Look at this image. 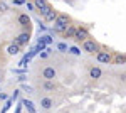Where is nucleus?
Instances as JSON below:
<instances>
[{
	"mask_svg": "<svg viewBox=\"0 0 126 113\" xmlns=\"http://www.w3.org/2000/svg\"><path fill=\"white\" fill-rule=\"evenodd\" d=\"M0 83H2V78H0Z\"/></svg>",
	"mask_w": 126,
	"mask_h": 113,
	"instance_id": "nucleus-27",
	"label": "nucleus"
},
{
	"mask_svg": "<svg viewBox=\"0 0 126 113\" xmlns=\"http://www.w3.org/2000/svg\"><path fill=\"white\" fill-rule=\"evenodd\" d=\"M113 59H114L116 64H123V63H126V56H123V54H116Z\"/></svg>",
	"mask_w": 126,
	"mask_h": 113,
	"instance_id": "nucleus-16",
	"label": "nucleus"
},
{
	"mask_svg": "<svg viewBox=\"0 0 126 113\" xmlns=\"http://www.w3.org/2000/svg\"><path fill=\"white\" fill-rule=\"evenodd\" d=\"M57 49L61 51V52H67V51H69V49H67V44H66V42H59V44H57Z\"/></svg>",
	"mask_w": 126,
	"mask_h": 113,
	"instance_id": "nucleus-17",
	"label": "nucleus"
},
{
	"mask_svg": "<svg viewBox=\"0 0 126 113\" xmlns=\"http://www.w3.org/2000/svg\"><path fill=\"white\" fill-rule=\"evenodd\" d=\"M69 15H64V14H59L57 15V19L54 20V24H56V25H64V27H67L69 25Z\"/></svg>",
	"mask_w": 126,
	"mask_h": 113,
	"instance_id": "nucleus-7",
	"label": "nucleus"
},
{
	"mask_svg": "<svg viewBox=\"0 0 126 113\" xmlns=\"http://www.w3.org/2000/svg\"><path fill=\"white\" fill-rule=\"evenodd\" d=\"M27 9L29 10H35V5H34V3H27Z\"/></svg>",
	"mask_w": 126,
	"mask_h": 113,
	"instance_id": "nucleus-23",
	"label": "nucleus"
},
{
	"mask_svg": "<svg viewBox=\"0 0 126 113\" xmlns=\"http://www.w3.org/2000/svg\"><path fill=\"white\" fill-rule=\"evenodd\" d=\"M25 79H27V76H25V74H22V76H20V78H19V81H20V83H24Z\"/></svg>",
	"mask_w": 126,
	"mask_h": 113,
	"instance_id": "nucleus-25",
	"label": "nucleus"
},
{
	"mask_svg": "<svg viewBox=\"0 0 126 113\" xmlns=\"http://www.w3.org/2000/svg\"><path fill=\"white\" fill-rule=\"evenodd\" d=\"M42 88H44L46 91H54V90H56V83H54L52 79H46L44 85H42Z\"/></svg>",
	"mask_w": 126,
	"mask_h": 113,
	"instance_id": "nucleus-11",
	"label": "nucleus"
},
{
	"mask_svg": "<svg viewBox=\"0 0 126 113\" xmlns=\"http://www.w3.org/2000/svg\"><path fill=\"white\" fill-rule=\"evenodd\" d=\"M0 100H9V96L5 93H0Z\"/></svg>",
	"mask_w": 126,
	"mask_h": 113,
	"instance_id": "nucleus-24",
	"label": "nucleus"
},
{
	"mask_svg": "<svg viewBox=\"0 0 126 113\" xmlns=\"http://www.w3.org/2000/svg\"><path fill=\"white\" fill-rule=\"evenodd\" d=\"M56 76H57V73H56V69L52 66H46L44 69H42V78L44 79H56Z\"/></svg>",
	"mask_w": 126,
	"mask_h": 113,
	"instance_id": "nucleus-5",
	"label": "nucleus"
},
{
	"mask_svg": "<svg viewBox=\"0 0 126 113\" xmlns=\"http://www.w3.org/2000/svg\"><path fill=\"white\" fill-rule=\"evenodd\" d=\"M69 52H72V54L79 56V54H81V49H79V47H76V46H72L71 49H69Z\"/></svg>",
	"mask_w": 126,
	"mask_h": 113,
	"instance_id": "nucleus-20",
	"label": "nucleus"
},
{
	"mask_svg": "<svg viewBox=\"0 0 126 113\" xmlns=\"http://www.w3.org/2000/svg\"><path fill=\"white\" fill-rule=\"evenodd\" d=\"M29 41H30L29 32H22L19 37H15V39H14V44H17V46L20 47V46H25V44H27Z\"/></svg>",
	"mask_w": 126,
	"mask_h": 113,
	"instance_id": "nucleus-6",
	"label": "nucleus"
},
{
	"mask_svg": "<svg viewBox=\"0 0 126 113\" xmlns=\"http://www.w3.org/2000/svg\"><path fill=\"white\" fill-rule=\"evenodd\" d=\"M34 5H35V10L40 12V15H42V17L47 14L49 10H50V5L47 3V0H34Z\"/></svg>",
	"mask_w": 126,
	"mask_h": 113,
	"instance_id": "nucleus-2",
	"label": "nucleus"
},
{
	"mask_svg": "<svg viewBox=\"0 0 126 113\" xmlns=\"http://www.w3.org/2000/svg\"><path fill=\"white\" fill-rule=\"evenodd\" d=\"M39 41H42L44 44H52V41H54V39L50 37V36H42V37H40Z\"/></svg>",
	"mask_w": 126,
	"mask_h": 113,
	"instance_id": "nucleus-18",
	"label": "nucleus"
},
{
	"mask_svg": "<svg viewBox=\"0 0 126 113\" xmlns=\"http://www.w3.org/2000/svg\"><path fill=\"white\" fill-rule=\"evenodd\" d=\"M57 15H59V14H57V12H56V10H52V9H50V10H49V12H47V14L44 15V19L47 20V22H54V20L57 19Z\"/></svg>",
	"mask_w": 126,
	"mask_h": 113,
	"instance_id": "nucleus-10",
	"label": "nucleus"
},
{
	"mask_svg": "<svg viewBox=\"0 0 126 113\" xmlns=\"http://www.w3.org/2000/svg\"><path fill=\"white\" fill-rule=\"evenodd\" d=\"M22 90H24V91H27V93H32V91H34V90H32L30 86H27V85H22Z\"/></svg>",
	"mask_w": 126,
	"mask_h": 113,
	"instance_id": "nucleus-22",
	"label": "nucleus"
},
{
	"mask_svg": "<svg viewBox=\"0 0 126 113\" xmlns=\"http://www.w3.org/2000/svg\"><path fill=\"white\" fill-rule=\"evenodd\" d=\"M17 96H19V91H15V93L12 94V96H10V98H12V100H17Z\"/></svg>",
	"mask_w": 126,
	"mask_h": 113,
	"instance_id": "nucleus-26",
	"label": "nucleus"
},
{
	"mask_svg": "<svg viewBox=\"0 0 126 113\" xmlns=\"http://www.w3.org/2000/svg\"><path fill=\"white\" fill-rule=\"evenodd\" d=\"M97 49H99V46H97L96 41H93V39H86L82 42V51L87 52V54H94V52H97Z\"/></svg>",
	"mask_w": 126,
	"mask_h": 113,
	"instance_id": "nucleus-1",
	"label": "nucleus"
},
{
	"mask_svg": "<svg viewBox=\"0 0 126 113\" xmlns=\"http://www.w3.org/2000/svg\"><path fill=\"white\" fill-rule=\"evenodd\" d=\"M76 25H71L69 24L67 25V29H66V32H64V37H74V34H76Z\"/></svg>",
	"mask_w": 126,
	"mask_h": 113,
	"instance_id": "nucleus-13",
	"label": "nucleus"
},
{
	"mask_svg": "<svg viewBox=\"0 0 126 113\" xmlns=\"http://www.w3.org/2000/svg\"><path fill=\"white\" fill-rule=\"evenodd\" d=\"M87 37H89V30H87L86 27H78L76 29V34H74V39H76V41L84 42Z\"/></svg>",
	"mask_w": 126,
	"mask_h": 113,
	"instance_id": "nucleus-3",
	"label": "nucleus"
},
{
	"mask_svg": "<svg viewBox=\"0 0 126 113\" xmlns=\"http://www.w3.org/2000/svg\"><path fill=\"white\" fill-rule=\"evenodd\" d=\"M96 57H97V61H99V63H103V64H109V63L113 61V56H111L108 51H97Z\"/></svg>",
	"mask_w": 126,
	"mask_h": 113,
	"instance_id": "nucleus-4",
	"label": "nucleus"
},
{
	"mask_svg": "<svg viewBox=\"0 0 126 113\" xmlns=\"http://www.w3.org/2000/svg\"><path fill=\"white\" fill-rule=\"evenodd\" d=\"M7 52H9L10 56L19 54V46H17V44H14V42H12V44H9V46H7Z\"/></svg>",
	"mask_w": 126,
	"mask_h": 113,
	"instance_id": "nucleus-14",
	"label": "nucleus"
},
{
	"mask_svg": "<svg viewBox=\"0 0 126 113\" xmlns=\"http://www.w3.org/2000/svg\"><path fill=\"white\" fill-rule=\"evenodd\" d=\"M40 106H42L44 110H50V108L54 106V100H52V98H42V100H40Z\"/></svg>",
	"mask_w": 126,
	"mask_h": 113,
	"instance_id": "nucleus-8",
	"label": "nucleus"
},
{
	"mask_svg": "<svg viewBox=\"0 0 126 113\" xmlns=\"http://www.w3.org/2000/svg\"><path fill=\"white\" fill-rule=\"evenodd\" d=\"M89 76L93 78V79H99L101 76H103V71L99 69L97 66H94V68H91V71H89Z\"/></svg>",
	"mask_w": 126,
	"mask_h": 113,
	"instance_id": "nucleus-9",
	"label": "nucleus"
},
{
	"mask_svg": "<svg viewBox=\"0 0 126 113\" xmlns=\"http://www.w3.org/2000/svg\"><path fill=\"white\" fill-rule=\"evenodd\" d=\"M9 7H7V3L5 2H0V12H7Z\"/></svg>",
	"mask_w": 126,
	"mask_h": 113,
	"instance_id": "nucleus-21",
	"label": "nucleus"
},
{
	"mask_svg": "<svg viewBox=\"0 0 126 113\" xmlns=\"http://www.w3.org/2000/svg\"><path fill=\"white\" fill-rule=\"evenodd\" d=\"M22 105L27 108V112H29V113H35V108H34V103H32V101H29V100H24V101H22Z\"/></svg>",
	"mask_w": 126,
	"mask_h": 113,
	"instance_id": "nucleus-15",
	"label": "nucleus"
},
{
	"mask_svg": "<svg viewBox=\"0 0 126 113\" xmlns=\"http://www.w3.org/2000/svg\"><path fill=\"white\" fill-rule=\"evenodd\" d=\"M19 24L22 25V27H29V24H30L29 15H25V14H22V15H19Z\"/></svg>",
	"mask_w": 126,
	"mask_h": 113,
	"instance_id": "nucleus-12",
	"label": "nucleus"
},
{
	"mask_svg": "<svg viewBox=\"0 0 126 113\" xmlns=\"http://www.w3.org/2000/svg\"><path fill=\"white\" fill-rule=\"evenodd\" d=\"M29 61H30V57H29V56H24V59L20 61V66H22V68H27V64H29Z\"/></svg>",
	"mask_w": 126,
	"mask_h": 113,
	"instance_id": "nucleus-19",
	"label": "nucleus"
}]
</instances>
